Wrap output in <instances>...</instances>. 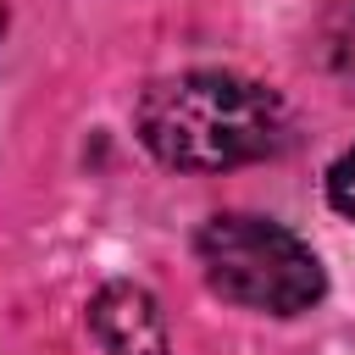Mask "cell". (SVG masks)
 Returning <instances> with one entry per match:
<instances>
[{
	"instance_id": "3",
	"label": "cell",
	"mask_w": 355,
	"mask_h": 355,
	"mask_svg": "<svg viewBox=\"0 0 355 355\" xmlns=\"http://www.w3.org/2000/svg\"><path fill=\"white\" fill-rule=\"evenodd\" d=\"M89 327L111 355H166V327L161 311L144 288L133 283H105L89 305Z\"/></svg>"
},
{
	"instance_id": "5",
	"label": "cell",
	"mask_w": 355,
	"mask_h": 355,
	"mask_svg": "<svg viewBox=\"0 0 355 355\" xmlns=\"http://www.w3.org/2000/svg\"><path fill=\"white\" fill-rule=\"evenodd\" d=\"M0 33H6V6H0Z\"/></svg>"
},
{
	"instance_id": "4",
	"label": "cell",
	"mask_w": 355,
	"mask_h": 355,
	"mask_svg": "<svg viewBox=\"0 0 355 355\" xmlns=\"http://www.w3.org/2000/svg\"><path fill=\"white\" fill-rule=\"evenodd\" d=\"M327 200H333L338 216L355 222V150H344V155L333 161V172H327Z\"/></svg>"
},
{
	"instance_id": "2",
	"label": "cell",
	"mask_w": 355,
	"mask_h": 355,
	"mask_svg": "<svg viewBox=\"0 0 355 355\" xmlns=\"http://www.w3.org/2000/svg\"><path fill=\"white\" fill-rule=\"evenodd\" d=\"M194 250H200L205 283L244 311L294 316V311H311L327 288L311 244L300 233H288L283 222H266V216L222 211L200 227Z\"/></svg>"
},
{
	"instance_id": "1",
	"label": "cell",
	"mask_w": 355,
	"mask_h": 355,
	"mask_svg": "<svg viewBox=\"0 0 355 355\" xmlns=\"http://www.w3.org/2000/svg\"><path fill=\"white\" fill-rule=\"evenodd\" d=\"M139 139L155 161L178 172H227L277 155L288 139V111L272 89L239 72H178L139 94Z\"/></svg>"
}]
</instances>
